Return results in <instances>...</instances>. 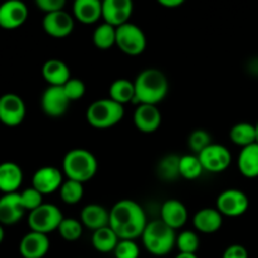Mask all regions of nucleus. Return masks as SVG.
<instances>
[{
  "label": "nucleus",
  "instance_id": "f257e3e1",
  "mask_svg": "<svg viewBox=\"0 0 258 258\" xmlns=\"http://www.w3.org/2000/svg\"><path fill=\"white\" fill-rule=\"evenodd\" d=\"M148 224L143 207L131 199L116 202L110 211V227L120 239H131L143 236Z\"/></svg>",
  "mask_w": 258,
  "mask_h": 258
},
{
  "label": "nucleus",
  "instance_id": "f03ea898",
  "mask_svg": "<svg viewBox=\"0 0 258 258\" xmlns=\"http://www.w3.org/2000/svg\"><path fill=\"white\" fill-rule=\"evenodd\" d=\"M135 98L138 105H155L166 97L169 91L168 77L158 68H146L138 75L134 81Z\"/></svg>",
  "mask_w": 258,
  "mask_h": 258
},
{
  "label": "nucleus",
  "instance_id": "7ed1b4c3",
  "mask_svg": "<svg viewBox=\"0 0 258 258\" xmlns=\"http://www.w3.org/2000/svg\"><path fill=\"white\" fill-rule=\"evenodd\" d=\"M62 169L67 179L86 183L97 173L98 163L96 156L86 149H72L64 155Z\"/></svg>",
  "mask_w": 258,
  "mask_h": 258
},
{
  "label": "nucleus",
  "instance_id": "20e7f679",
  "mask_svg": "<svg viewBox=\"0 0 258 258\" xmlns=\"http://www.w3.org/2000/svg\"><path fill=\"white\" fill-rule=\"evenodd\" d=\"M141 239L146 251L158 257L166 256L176 246L175 231L161 219L148 222Z\"/></svg>",
  "mask_w": 258,
  "mask_h": 258
},
{
  "label": "nucleus",
  "instance_id": "39448f33",
  "mask_svg": "<svg viewBox=\"0 0 258 258\" xmlns=\"http://www.w3.org/2000/svg\"><path fill=\"white\" fill-rule=\"evenodd\" d=\"M123 115V106L110 97L93 101L86 111L87 122L96 128L112 127L122 120Z\"/></svg>",
  "mask_w": 258,
  "mask_h": 258
},
{
  "label": "nucleus",
  "instance_id": "423d86ee",
  "mask_svg": "<svg viewBox=\"0 0 258 258\" xmlns=\"http://www.w3.org/2000/svg\"><path fill=\"white\" fill-rule=\"evenodd\" d=\"M63 214L60 209L54 204L43 203L34 211L29 212L28 226L30 231L38 233L49 234L50 232L58 231V227L63 221Z\"/></svg>",
  "mask_w": 258,
  "mask_h": 258
},
{
  "label": "nucleus",
  "instance_id": "0eeeda50",
  "mask_svg": "<svg viewBox=\"0 0 258 258\" xmlns=\"http://www.w3.org/2000/svg\"><path fill=\"white\" fill-rule=\"evenodd\" d=\"M116 45L128 55H139L146 48V35L139 25L126 23L116 28Z\"/></svg>",
  "mask_w": 258,
  "mask_h": 258
},
{
  "label": "nucleus",
  "instance_id": "6e6552de",
  "mask_svg": "<svg viewBox=\"0 0 258 258\" xmlns=\"http://www.w3.org/2000/svg\"><path fill=\"white\" fill-rule=\"evenodd\" d=\"M249 208V199L241 189H226L217 198V209L222 216L239 217L243 216Z\"/></svg>",
  "mask_w": 258,
  "mask_h": 258
},
{
  "label": "nucleus",
  "instance_id": "1a4fd4ad",
  "mask_svg": "<svg viewBox=\"0 0 258 258\" xmlns=\"http://www.w3.org/2000/svg\"><path fill=\"white\" fill-rule=\"evenodd\" d=\"M204 170L211 173H222L232 163V154L224 145L212 143L208 148L198 154Z\"/></svg>",
  "mask_w": 258,
  "mask_h": 258
},
{
  "label": "nucleus",
  "instance_id": "9d476101",
  "mask_svg": "<svg viewBox=\"0 0 258 258\" xmlns=\"http://www.w3.org/2000/svg\"><path fill=\"white\" fill-rule=\"evenodd\" d=\"M25 103L20 96L15 93H5L0 97V122L9 127L20 125L24 121Z\"/></svg>",
  "mask_w": 258,
  "mask_h": 258
},
{
  "label": "nucleus",
  "instance_id": "9b49d317",
  "mask_svg": "<svg viewBox=\"0 0 258 258\" xmlns=\"http://www.w3.org/2000/svg\"><path fill=\"white\" fill-rule=\"evenodd\" d=\"M70 98L66 95L63 87L57 86H48L40 100L43 112L50 117H59L64 115L70 107Z\"/></svg>",
  "mask_w": 258,
  "mask_h": 258
},
{
  "label": "nucleus",
  "instance_id": "f8f14e48",
  "mask_svg": "<svg viewBox=\"0 0 258 258\" xmlns=\"http://www.w3.org/2000/svg\"><path fill=\"white\" fill-rule=\"evenodd\" d=\"M134 12V3L131 0H103L102 18L105 23L115 28L126 24Z\"/></svg>",
  "mask_w": 258,
  "mask_h": 258
},
{
  "label": "nucleus",
  "instance_id": "ddd939ff",
  "mask_svg": "<svg viewBox=\"0 0 258 258\" xmlns=\"http://www.w3.org/2000/svg\"><path fill=\"white\" fill-rule=\"evenodd\" d=\"M63 181L62 171L59 169L55 166H42L33 174L32 186L42 196H47L59 190Z\"/></svg>",
  "mask_w": 258,
  "mask_h": 258
},
{
  "label": "nucleus",
  "instance_id": "4468645a",
  "mask_svg": "<svg viewBox=\"0 0 258 258\" xmlns=\"http://www.w3.org/2000/svg\"><path fill=\"white\" fill-rule=\"evenodd\" d=\"M42 25L47 34L55 38H64L73 32L75 19L68 12L59 10V12L45 14Z\"/></svg>",
  "mask_w": 258,
  "mask_h": 258
},
{
  "label": "nucleus",
  "instance_id": "2eb2a0df",
  "mask_svg": "<svg viewBox=\"0 0 258 258\" xmlns=\"http://www.w3.org/2000/svg\"><path fill=\"white\" fill-rule=\"evenodd\" d=\"M28 8L20 0H8L0 5V27L4 29H15L27 20Z\"/></svg>",
  "mask_w": 258,
  "mask_h": 258
},
{
  "label": "nucleus",
  "instance_id": "dca6fc26",
  "mask_svg": "<svg viewBox=\"0 0 258 258\" xmlns=\"http://www.w3.org/2000/svg\"><path fill=\"white\" fill-rule=\"evenodd\" d=\"M50 247L47 234L30 231L25 234L19 243V253L23 258H43Z\"/></svg>",
  "mask_w": 258,
  "mask_h": 258
},
{
  "label": "nucleus",
  "instance_id": "f3484780",
  "mask_svg": "<svg viewBox=\"0 0 258 258\" xmlns=\"http://www.w3.org/2000/svg\"><path fill=\"white\" fill-rule=\"evenodd\" d=\"M134 123L144 134L155 133L161 125V112L155 105H138L134 112Z\"/></svg>",
  "mask_w": 258,
  "mask_h": 258
},
{
  "label": "nucleus",
  "instance_id": "a211bd4d",
  "mask_svg": "<svg viewBox=\"0 0 258 258\" xmlns=\"http://www.w3.org/2000/svg\"><path fill=\"white\" fill-rule=\"evenodd\" d=\"M25 209L20 202L19 193H8L0 197V224L13 226L24 216Z\"/></svg>",
  "mask_w": 258,
  "mask_h": 258
},
{
  "label": "nucleus",
  "instance_id": "6ab92c4d",
  "mask_svg": "<svg viewBox=\"0 0 258 258\" xmlns=\"http://www.w3.org/2000/svg\"><path fill=\"white\" fill-rule=\"evenodd\" d=\"M188 209L179 199H168L163 203L160 211V219L170 228H181L188 221Z\"/></svg>",
  "mask_w": 258,
  "mask_h": 258
},
{
  "label": "nucleus",
  "instance_id": "aec40b11",
  "mask_svg": "<svg viewBox=\"0 0 258 258\" xmlns=\"http://www.w3.org/2000/svg\"><path fill=\"white\" fill-rule=\"evenodd\" d=\"M42 76L49 86L63 87L71 80V70L63 60L52 58L48 59L42 67Z\"/></svg>",
  "mask_w": 258,
  "mask_h": 258
},
{
  "label": "nucleus",
  "instance_id": "412c9836",
  "mask_svg": "<svg viewBox=\"0 0 258 258\" xmlns=\"http://www.w3.org/2000/svg\"><path fill=\"white\" fill-rule=\"evenodd\" d=\"M193 224L197 231L202 232V233H216L223 224V216L217 208L199 209L194 214Z\"/></svg>",
  "mask_w": 258,
  "mask_h": 258
},
{
  "label": "nucleus",
  "instance_id": "4be33fe9",
  "mask_svg": "<svg viewBox=\"0 0 258 258\" xmlns=\"http://www.w3.org/2000/svg\"><path fill=\"white\" fill-rule=\"evenodd\" d=\"M81 223L92 231L110 226V211L100 204H87L81 211Z\"/></svg>",
  "mask_w": 258,
  "mask_h": 258
},
{
  "label": "nucleus",
  "instance_id": "5701e85b",
  "mask_svg": "<svg viewBox=\"0 0 258 258\" xmlns=\"http://www.w3.org/2000/svg\"><path fill=\"white\" fill-rule=\"evenodd\" d=\"M23 181V171L18 164L4 161L0 164V191L3 194L17 193Z\"/></svg>",
  "mask_w": 258,
  "mask_h": 258
},
{
  "label": "nucleus",
  "instance_id": "b1692460",
  "mask_svg": "<svg viewBox=\"0 0 258 258\" xmlns=\"http://www.w3.org/2000/svg\"><path fill=\"white\" fill-rule=\"evenodd\" d=\"M73 14L83 24H93L102 18V2L100 0H76Z\"/></svg>",
  "mask_w": 258,
  "mask_h": 258
},
{
  "label": "nucleus",
  "instance_id": "393cba45",
  "mask_svg": "<svg viewBox=\"0 0 258 258\" xmlns=\"http://www.w3.org/2000/svg\"><path fill=\"white\" fill-rule=\"evenodd\" d=\"M238 169L246 178H257L258 176V143L246 146L238 155Z\"/></svg>",
  "mask_w": 258,
  "mask_h": 258
},
{
  "label": "nucleus",
  "instance_id": "a878e982",
  "mask_svg": "<svg viewBox=\"0 0 258 258\" xmlns=\"http://www.w3.org/2000/svg\"><path fill=\"white\" fill-rule=\"evenodd\" d=\"M91 241H92V246L96 251L101 252V253H110V252L115 251L120 238L113 232V229L107 226L97 229V231H93Z\"/></svg>",
  "mask_w": 258,
  "mask_h": 258
},
{
  "label": "nucleus",
  "instance_id": "bb28decb",
  "mask_svg": "<svg viewBox=\"0 0 258 258\" xmlns=\"http://www.w3.org/2000/svg\"><path fill=\"white\" fill-rule=\"evenodd\" d=\"M229 138L232 143L241 146L242 149L246 146L257 143V130L256 125L249 122H238L232 126L229 131Z\"/></svg>",
  "mask_w": 258,
  "mask_h": 258
},
{
  "label": "nucleus",
  "instance_id": "cd10ccee",
  "mask_svg": "<svg viewBox=\"0 0 258 258\" xmlns=\"http://www.w3.org/2000/svg\"><path fill=\"white\" fill-rule=\"evenodd\" d=\"M110 98L115 102L120 103V105H125V103L130 102L135 98V85L131 82L127 78H118L115 80L110 86Z\"/></svg>",
  "mask_w": 258,
  "mask_h": 258
},
{
  "label": "nucleus",
  "instance_id": "c85d7f7f",
  "mask_svg": "<svg viewBox=\"0 0 258 258\" xmlns=\"http://www.w3.org/2000/svg\"><path fill=\"white\" fill-rule=\"evenodd\" d=\"M204 169L202 166L201 160H199L198 155L194 154H186V155L180 156V161H179V173L180 176L188 180H194V179L199 178L203 174Z\"/></svg>",
  "mask_w": 258,
  "mask_h": 258
},
{
  "label": "nucleus",
  "instance_id": "c756f323",
  "mask_svg": "<svg viewBox=\"0 0 258 258\" xmlns=\"http://www.w3.org/2000/svg\"><path fill=\"white\" fill-rule=\"evenodd\" d=\"M92 40L100 49H108L113 47L116 44V28L103 22L93 32Z\"/></svg>",
  "mask_w": 258,
  "mask_h": 258
},
{
  "label": "nucleus",
  "instance_id": "7c9ffc66",
  "mask_svg": "<svg viewBox=\"0 0 258 258\" xmlns=\"http://www.w3.org/2000/svg\"><path fill=\"white\" fill-rule=\"evenodd\" d=\"M179 161H180V156L175 155V154H169V155L164 156L158 164L159 176L166 181L175 180L180 175Z\"/></svg>",
  "mask_w": 258,
  "mask_h": 258
},
{
  "label": "nucleus",
  "instance_id": "2f4dec72",
  "mask_svg": "<svg viewBox=\"0 0 258 258\" xmlns=\"http://www.w3.org/2000/svg\"><path fill=\"white\" fill-rule=\"evenodd\" d=\"M59 196L66 204L70 206L77 204L83 198V184L67 179L63 181L62 186L59 188Z\"/></svg>",
  "mask_w": 258,
  "mask_h": 258
},
{
  "label": "nucleus",
  "instance_id": "473e14b6",
  "mask_svg": "<svg viewBox=\"0 0 258 258\" xmlns=\"http://www.w3.org/2000/svg\"><path fill=\"white\" fill-rule=\"evenodd\" d=\"M60 237L68 242H75L81 238L83 233V224L76 218H63L58 227Z\"/></svg>",
  "mask_w": 258,
  "mask_h": 258
},
{
  "label": "nucleus",
  "instance_id": "72a5a7b5",
  "mask_svg": "<svg viewBox=\"0 0 258 258\" xmlns=\"http://www.w3.org/2000/svg\"><path fill=\"white\" fill-rule=\"evenodd\" d=\"M199 246V236L194 231H183L179 236H176V247L180 251L179 253L197 254Z\"/></svg>",
  "mask_w": 258,
  "mask_h": 258
},
{
  "label": "nucleus",
  "instance_id": "f704fd0d",
  "mask_svg": "<svg viewBox=\"0 0 258 258\" xmlns=\"http://www.w3.org/2000/svg\"><path fill=\"white\" fill-rule=\"evenodd\" d=\"M212 144V136L209 135V133L203 128H198V130L191 131V134L188 138V146L190 148L191 151L196 153V155H198L199 153L204 150L206 148H208Z\"/></svg>",
  "mask_w": 258,
  "mask_h": 258
},
{
  "label": "nucleus",
  "instance_id": "c9c22d12",
  "mask_svg": "<svg viewBox=\"0 0 258 258\" xmlns=\"http://www.w3.org/2000/svg\"><path fill=\"white\" fill-rule=\"evenodd\" d=\"M19 196L22 206L25 211L32 212L43 204V196L33 186L24 189L22 193H19Z\"/></svg>",
  "mask_w": 258,
  "mask_h": 258
},
{
  "label": "nucleus",
  "instance_id": "e433bc0d",
  "mask_svg": "<svg viewBox=\"0 0 258 258\" xmlns=\"http://www.w3.org/2000/svg\"><path fill=\"white\" fill-rule=\"evenodd\" d=\"M115 258H139L140 256V248L138 243L131 239H120L113 251Z\"/></svg>",
  "mask_w": 258,
  "mask_h": 258
},
{
  "label": "nucleus",
  "instance_id": "4c0bfd02",
  "mask_svg": "<svg viewBox=\"0 0 258 258\" xmlns=\"http://www.w3.org/2000/svg\"><path fill=\"white\" fill-rule=\"evenodd\" d=\"M63 90H64L66 95L70 98V101L80 100L83 97V95L86 93V85L82 80L80 78H71L64 86H63Z\"/></svg>",
  "mask_w": 258,
  "mask_h": 258
},
{
  "label": "nucleus",
  "instance_id": "58836bf2",
  "mask_svg": "<svg viewBox=\"0 0 258 258\" xmlns=\"http://www.w3.org/2000/svg\"><path fill=\"white\" fill-rule=\"evenodd\" d=\"M35 4H37V7L39 8L42 12H44L45 14L59 12V10H64L66 7L64 0H37Z\"/></svg>",
  "mask_w": 258,
  "mask_h": 258
},
{
  "label": "nucleus",
  "instance_id": "ea45409f",
  "mask_svg": "<svg viewBox=\"0 0 258 258\" xmlns=\"http://www.w3.org/2000/svg\"><path fill=\"white\" fill-rule=\"evenodd\" d=\"M222 258H248V251L242 244L234 243L227 247Z\"/></svg>",
  "mask_w": 258,
  "mask_h": 258
},
{
  "label": "nucleus",
  "instance_id": "a19ab883",
  "mask_svg": "<svg viewBox=\"0 0 258 258\" xmlns=\"http://www.w3.org/2000/svg\"><path fill=\"white\" fill-rule=\"evenodd\" d=\"M184 3V0H159V4L166 8H175L179 7Z\"/></svg>",
  "mask_w": 258,
  "mask_h": 258
},
{
  "label": "nucleus",
  "instance_id": "79ce46f5",
  "mask_svg": "<svg viewBox=\"0 0 258 258\" xmlns=\"http://www.w3.org/2000/svg\"><path fill=\"white\" fill-rule=\"evenodd\" d=\"M175 258H198L197 254H188V253H179Z\"/></svg>",
  "mask_w": 258,
  "mask_h": 258
},
{
  "label": "nucleus",
  "instance_id": "37998d69",
  "mask_svg": "<svg viewBox=\"0 0 258 258\" xmlns=\"http://www.w3.org/2000/svg\"><path fill=\"white\" fill-rule=\"evenodd\" d=\"M3 239H4V228H3V226L0 224V244H2Z\"/></svg>",
  "mask_w": 258,
  "mask_h": 258
},
{
  "label": "nucleus",
  "instance_id": "c03bdc74",
  "mask_svg": "<svg viewBox=\"0 0 258 258\" xmlns=\"http://www.w3.org/2000/svg\"><path fill=\"white\" fill-rule=\"evenodd\" d=\"M256 130H257V143H258V121H257V123H256Z\"/></svg>",
  "mask_w": 258,
  "mask_h": 258
}]
</instances>
